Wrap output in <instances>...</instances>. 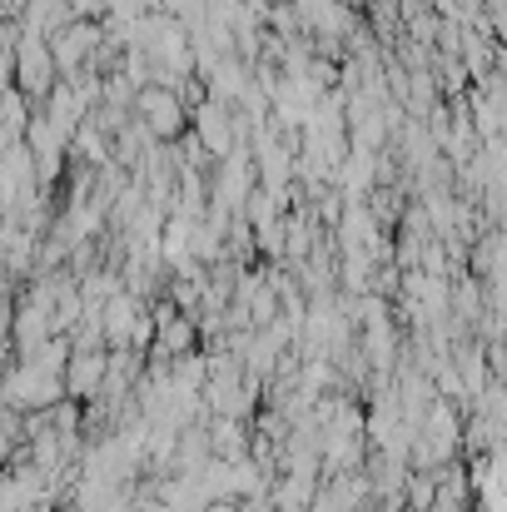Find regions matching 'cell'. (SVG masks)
<instances>
[{
	"instance_id": "obj_1",
	"label": "cell",
	"mask_w": 507,
	"mask_h": 512,
	"mask_svg": "<svg viewBox=\"0 0 507 512\" xmlns=\"http://www.w3.org/2000/svg\"><path fill=\"white\" fill-rule=\"evenodd\" d=\"M135 115H140L145 135H150V140H160V145H165V140H179V135H184V125H189L179 85H165V80H155V85H140V90H135Z\"/></svg>"
},
{
	"instance_id": "obj_2",
	"label": "cell",
	"mask_w": 507,
	"mask_h": 512,
	"mask_svg": "<svg viewBox=\"0 0 507 512\" xmlns=\"http://www.w3.org/2000/svg\"><path fill=\"white\" fill-rule=\"evenodd\" d=\"M100 378H105V358H100V353H90V348H80V353H75V363H70V383H75V393H95V388H100Z\"/></svg>"
},
{
	"instance_id": "obj_3",
	"label": "cell",
	"mask_w": 507,
	"mask_h": 512,
	"mask_svg": "<svg viewBox=\"0 0 507 512\" xmlns=\"http://www.w3.org/2000/svg\"><path fill=\"white\" fill-rule=\"evenodd\" d=\"M189 339H194V329H189V324H184V319H179V324H160V348H165V353H184V348H189Z\"/></svg>"
}]
</instances>
